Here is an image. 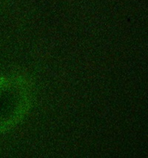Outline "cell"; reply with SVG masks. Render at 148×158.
<instances>
[{"mask_svg": "<svg viewBox=\"0 0 148 158\" xmlns=\"http://www.w3.org/2000/svg\"><path fill=\"white\" fill-rule=\"evenodd\" d=\"M32 103V91L21 77H0V132L16 127L26 117Z\"/></svg>", "mask_w": 148, "mask_h": 158, "instance_id": "1", "label": "cell"}]
</instances>
